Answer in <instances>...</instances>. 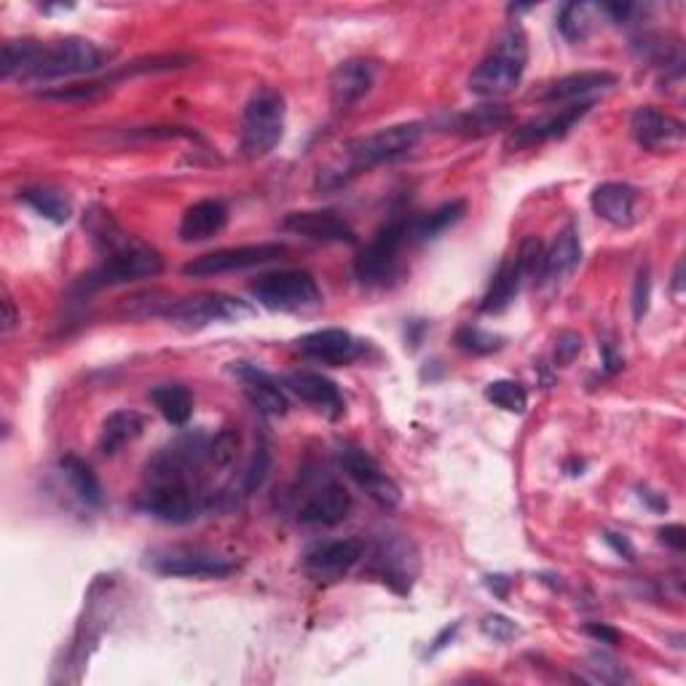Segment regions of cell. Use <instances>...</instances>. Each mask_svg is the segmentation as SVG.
Segmentation results:
<instances>
[{
  "mask_svg": "<svg viewBox=\"0 0 686 686\" xmlns=\"http://www.w3.org/2000/svg\"><path fill=\"white\" fill-rule=\"evenodd\" d=\"M421 135H424V126L419 122H408L387 126V129H378L373 135L354 137L341 148V164L319 172V185L322 188H339V185L357 178L359 172L373 170L378 164H389V161L411 153L419 146Z\"/></svg>",
  "mask_w": 686,
  "mask_h": 686,
  "instance_id": "6da1fadb",
  "label": "cell"
},
{
  "mask_svg": "<svg viewBox=\"0 0 686 686\" xmlns=\"http://www.w3.org/2000/svg\"><path fill=\"white\" fill-rule=\"evenodd\" d=\"M528 65V38L521 25H507L499 33L493 49L485 54L483 62L469 76V92L478 98L493 100L513 92L521 83Z\"/></svg>",
  "mask_w": 686,
  "mask_h": 686,
  "instance_id": "7a4b0ae2",
  "label": "cell"
},
{
  "mask_svg": "<svg viewBox=\"0 0 686 686\" xmlns=\"http://www.w3.org/2000/svg\"><path fill=\"white\" fill-rule=\"evenodd\" d=\"M285 98L274 87H261L247 100L242 113L239 146L247 159H263L282 142L285 135Z\"/></svg>",
  "mask_w": 686,
  "mask_h": 686,
  "instance_id": "3957f363",
  "label": "cell"
},
{
  "mask_svg": "<svg viewBox=\"0 0 686 686\" xmlns=\"http://www.w3.org/2000/svg\"><path fill=\"white\" fill-rule=\"evenodd\" d=\"M161 271H164V258H161L150 244L129 237V242L118 247L111 255H105V263H102L100 268H94L92 274L83 276L78 290L81 293L105 290V287L126 285V282L135 279H150V276H159Z\"/></svg>",
  "mask_w": 686,
  "mask_h": 686,
  "instance_id": "277c9868",
  "label": "cell"
},
{
  "mask_svg": "<svg viewBox=\"0 0 686 686\" xmlns=\"http://www.w3.org/2000/svg\"><path fill=\"white\" fill-rule=\"evenodd\" d=\"M107 62H111V52L102 49L94 41L73 35V38L44 46L38 65L30 73V81H59V78L98 73Z\"/></svg>",
  "mask_w": 686,
  "mask_h": 686,
  "instance_id": "5b68a950",
  "label": "cell"
},
{
  "mask_svg": "<svg viewBox=\"0 0 686 686\" xmlns=\"http://www.w3.org/2000/svg\"><path fill=\"white\" fill-rule=\"evenodd\" d=\"M252 298L271 311H306L322 300L319 285L309 271L287 268L258 276L250 287Z\"/></svg>",
  "mask_w": 686,
  "mask_h": 686,
  "instance_id": "8992f818",
  "label": "cell"
},
{
  "mask_svg": "<svg viewBox=\"0 0 686 686\" xmlns=\"http://www.w3.org/2000/svg\"><path fill=\"white\" fill-rule=\"evenodd\" d=\"M250 315L252 306L247 300L231 298V295L222 293H204L185 300H172L164 317L170 319L174 328L194 333V330H204L215 322H239V319Z\"/></svg>",
  "mask_w": 686,
  "mask_h": 686,
  "instance_id": "52a82bcc",
  "label": "cell"
},
{
  "mask_svg": "<svg viewBox=\"0 0 686 686\" xmlns=\"http://www.w3.org/2000/svg\"><path fill=\"white\" fill-rule=\"evenodd\" d=\"M413 220L397 215L370 239L363 250L357 252V261H354V274L363 285H378V282L387 279L395 271L397 255H400V247L405 242V237L411 233Z\"/></svg>",
  "mask_w": 686,
  "mask_h": 686,
  "instance_id": "ba28073f",
  "label": "cell"
},
{
  "mask_svg": "<svg viewBox=\"0 0 686 686\" xmlns=\"http://www.w3.org/2000/svg\"><path fill=\"white\" fill-rule=\"evenodd\" d=\"M282 255H287V247L276 244V242L226 247V250L207 252V255L194 258L191 263H185L183 274L194 276V279H207V276L231 274V271L266 266V263L279 261Z\"/></svg>",
  "mask_w": 686,
  "mask_h": 686,
  "instance_id": "9c48e42d",
  "label": "cell"
},
{
  "mask_svg": "<svg viewBox=\"0 0 686 686\" xmlns=\"http://www.w3.org/2000/svg\"><path fill=\"white\" fill-rule=\"evenodd\" d=\"M341 467L346 469L348 478L359 485L373 502L381 510H395L400 504V489L381 467L373 459L368 450L357 448V445H343L341 448Z\"/></svg>",
  "mask_w": 686,
  "mask_h": 686,
  "instance_id": "30bf717a",
  "label": "cell"
},
{
  "mask_svg": "<svg viewBox=\"0 0 686 686\" xmlns=\"http://www.w3.org/2000/svg\"><path fill=\"white\" fill-rule=\"evenodd\" d=\"M370 574H376L384 585L397 593H408L416 576V550L402 537H381L370 552Z\"/></svg>",
  "mask_w": 686,
  "mask_h": 686,
  "instance_id": "8fae6325",
  "label": "cell"
},
{
  "mask_svg": "<svg viewBox=\"0 0 686 686\" xmlns=\"http://www.w3.org/2000/svg\"><path fill=\"white\" fill-rule=\"evenodd\" d=\"M630 132H633L638 146L643 150H654V153H660V150H678L686 140L684 122L649 105L636 107L633 116H630Z\"/></svg>",
  "mask_w": 686,
  "mask_h": 686,
  "instance_id": "7c38bea8",
  "label": "cell"
},
{
  "mask_svg": "<svg viewBox=\"0 0 686 686\" xmlns=\"http://www.w3.org/2000/svg\"><path fill=\"white\" fill-rule=\"evenodd\" d=\"M282 228L298 237L311 239V242L322 244H354L357 242V231L352 222L341 218L333 209H304V213H290L282 220Z\"/></svg>",
  "mask_w": 686,
  "mask_h": 686,
  "instance_id": "4fadbf2b",
  "label": "cell"
},
{
  "mask_svg": "<svg viewBox=\"0 0 686 686\" xmlns=\"http://www.w3.org/2000/svg\"><path fill=\"white\" fill-rule=\"evenodd\" d=\"M363 556H365L363 539H335L311 547L304 556V565L315 580L330 582L348 574L354 565L363 561Z\"/></svg>",
  "mask_w": 686,
  "mask_h": 686,
  "instance_id": "5bb4252c",
  "label": "cell"
},
{
  "mask_svg": "<svg viewBox=\"0 0 686 686\" xmlns=\"http://www.w3.org/2000/svg\"><path fill=\"white\" fill-rule=\"evenodd\" d=\"M153 569L164 576H185V580H220L237 571V563L215 552L202 550H174L159 556Z\"/></svg>",
  "mask_w": 686,
  "mask_h": 686,
  "instance_id": "9a60e30c",
  "label": "cell"
},
{
  "mask_svg": "<svg viewBox=\"0 0 686 686\" xmlns=\"http://www.w3.org/2000/svg\"><path fill=\"white\" fill-rule=\"evenodd\" d=\"M295 348H298L304 357L315 359V363L348 365L363 354V341L354 339L348 330L328 328V330H315V333L298 339L295 341Z\"/></svg>",
  "mask_w": 686,
  "mask_h": 686,
  "instance_id": "2e32d148",
  "label": "cell"
},
{
  "mask_svg": "<svg viewBox=\"0 0 686 686\" xmlns=\"http://www.w3.org/2000/svg\"><path fill=\"white\" fill-rule=\"evenodd\" d=\"M593 105H595V100L574 102V105H565L558 113H552V116H545V118H537V122H528V124L517 126V129H513V135H510L507 146L510 148H531V146H539V142H545V140H556V137L569 135V132L576 126V122H580V118L585 116V113Z\"/></svg>",
  "mask_w": 686,
  "mask_h": 686,
  "instance_id": "e0dca14e",
  "label": "cell"
},
{
  "mask_svg": "<svg viewBox=\"0 0 686 686\" xmlns=\"http://www.w3.org/2000/svg\"><path fill=\"white\" fill-rule=\"evenodd\" d=\"M590 207L614 228H630L638 220V191L628 183H601L590 194Z\"/></svg>",
  "mask_w": 686,
  "mask_h": 686,
  "instance_id": "ac0fdd59",
  "label": "cell"
},
{
  "mask_svg": "<svg viewBox=\"0 0 686 686\" xmlns=\"http://www.w3.org/2000/svg\"><path fill=\"white\" fill-rule=\"evenodd\" d=\"M617 83V76L609 70H585V73H571L552 81L539 100L545 105H574V102H587L590 94L606 92Z\"/></svg>",
  "mask_w": 686,
  "mask_h": 686,
  "instance_id": "d6986e66",
  "label": "cell"
},
{
  "mask_svg": "<svg viewBox=\"0 0 686 686\" xmlns=\"http://www.w3.org/2000/svg\"><path fill=\"white\" fill-rule=\"evenodd\" d=\"M376 81V65L368 59H346L330 73V100L335 107L357 105Z\"/></svg>",
  "mask_w": 686,
  "mask_h": 686,
  "instance_id": "ffe728a7",
  "label": "cell"
},
{
  "mask_svg": "<svg viewBox=\"0 0 686 686\" xmlns=\"http://www.w3.org/2000/svg\"><path fill=\"white\" fill-rule=\"evenodd\" d=\"M348 510H352V493L346 491V485L330 480L311 493L306 504H300L298 521L304 526H335L348 515Z\"/></svg>",
  "mask_w": 686,
  "mask_h": 686,
  "instance_id": "44dd1931",
  "label": "cell"
},
{
  "mask_svg": "<svg viewBox=\"0 0 686 686\" xmlns=\"http://www.w3.org/2000/svg\"><path fill=\"white\" fill-rule=\"evenodd\" d=\"M285 387H290L295 395L304 402L315 405L319 413H324L328 419H341L343 411H346V402H343V395L339 392L330 378H324L322 373H290L285 378Z\"/></svg>",
  "mask_w": 686,
  "mask_h": 686,
  "instance_id": "7402d4cb",
  "label": "cell"
},
{
  "mask_svg": "<svg viewBox=\"0 0 686 686\" xmlns=\"http://www.w3.org/2000/svg\"><path fill=\"white\" fill-rule=\"evenodd\" d=\"M228 222V207L220 198H204V202L191 204L180 220L178 237L180 242H207V239L218 237Z\"/></svg>",
  "mask_w": 686,
  "mask_h": 686,
  "instance_id": "603a6c76",
  "label": "cell"
},
{
  "mask_svg": "<svg viewBox=\"0 0 686 686\" xmlns=\"http://www.w3.org/2000/svg\"><path fill=\"white\" fill-rule=\"evenodd\" d=\"M233 373L242 378L244 397L250 400V405L255 408V411H261L263 416H285L290 402H287L282 387L268 376V373L252 368V365H247V363L237 365Z\"/></svg>",
  "mask_w": 686,
  "mask_h": 686,
  "instance_id": "cb8c5ba5",
  "label": "cell"
},
{
  "mask_svg": "<svg viewBox=\"0 0 686 686\" xmlns=\"http://www.w3.org/2000/svg\"><path fill=\"white\" fill-rule=\"evenodd\" d=\"M582 261V239L576 226H565L561 233L556 237V242L550 244V250H545V268H541V279L545 282H563L565 276L574 274V268Z\"/></svg>",
  "mask_w": 686,
  "mask_h": 686,
  "instance_id": "d4e9b609",
  "label": "cell"
},
{
  "mask_svg": "<svg viewBox=\"0 0 686 686\" xmlns=\"http://www.w3.org/2000/svg\"><path fill=\"white\" fill-rule=\"evenodd\" d=\"M513 122V113H510L507 105H499V102H491V105H478L472 111L459 113L450 122V132L461 137H485L493 135V132L504 129Z\"/></svg>",
  "mask_w": 686,
  "mask_h": 686,
  "instance_id": "484cf974",
  "label": "cell"
},
{
  "mask_svg": "<svg viewBox=\"0 0 686 686\" xmlns=\"http://www.w3.org/2000/svg\"><path fill=\"white\" fill-rule=\"evenodd\" d=\"M146 430V419L137 411H116L105 419L100 430L98 448L102 456H113L124 448V445L135 443Z\"/></svg>",
  "mask_w": 686,
  "mask_h": 686,
  "instance_id": "4316f807",
  "label": "cell"
},
{
  "mask_svg": "<svg viewBox=\"0 0 686 686\" xmlns=\"http://www.w3.org/2000/svg\"><path fill=\"white\" fill-rule=\"evenodd\" d=\"M523 279H526V276H523L515 258L504 261L496 274H493L489 293L483 295V304H480V311H483V315H502V311L517 298V293H521Z\"/></svg>",
  "mask_w": 686,
  "mask_h": 686,
  "instance_id": "83f0119b",
  "label": "cell"
},
{
  "mask_svg": "<svg viewBox=\"0 0 686 686\" xmlns=\"http://www.w3.org/2000/svg\"><path fill=\"white\" fill-rule=\"evenodd\" d=\"M59 469H62L68 485L87 507L100 510L102 504H105V491H102L100 478L94 475V469L89 467L87 461L78 459V456H65V459H59Z\"/></svg>",
  "mask_w": 686,
  "mask_h": 686,
  "instance_id": "f1b7e54d",
  "label": "cell"
},
{
  "mask_svg": "<svg viewBox=\"0 0 686 686\" xmlns=\"http://www.w3.org/2000/svg\"><path fill=\"white\" fill-rule=\"evenodd\" d=\"M150 402L172 426H185L194 416V397L180 384H161L150 389Z\"/></svg>",
  "mask_w": 686,
  "mask_h": 686,
  "instance_id": "f546056e",
  "label": "cell"
},
{
  "mask_svg": "<svg viewBox=\"0 0 686 686\" xmlns=\"http://www.w3.org/2000/svg\"><path fill=\"white\" fill-rule=\"evenodd\" d=\"M467 213V204L465 202H448L443 204V207L432 209V213L421 215V218L413 220L411 226V237L416 239V242H432V239H437L441 233L448 231L450 226H456L461 218H465Z\"/></svg>",
  "mask_w": 686,
  "mask_h": 686,
  "instance_id": "4dcf8cb0",
  "label": "cell"
},
{
  "mask_svg": "<svg viewBox=\"0 0 686 686\" xmlns=\"http://www.w3.org/2000/svg\"><path fill=\"white\" fill-rule=\"evenodd\" d=\"M41 52H44V44H38V41H9V44H3V54H0V76L30 78L35 65H38Z\"/></svg>",
  "mask_w": 686,
  "mask_h": 686,
  "instance_id": "1f68e13d",
  "label": "cell"
},
{
  "mask_svg": "<svg viewBox=\"0 0 686 686\" xmlns=\"http://www.w3.org/2000/svg\"><path fill=\"white\" fill-rule=\"evenodd\" d=\"M20 202H25L30 209H35V213L41 215V218L57 222V226L68 222L70 215H73V207H70L68 198L59 194V191H52V188L20 191Z\"/></svg>",
  "mask_w": 686,
  "mask_h": 686,
  "instance_id": "d6a6232c",
  "label": "cell"
},
{
  "mask_svg": "<svg viewBox=\"0 0 686 686\" xmlns=\"http://www.w3.org/2000/svg\"><path fill=\"white\" fill-rule=\"evenodd\" d=\"M485 400L493 402L496 408L507 413H526L528 408V392L523 384L510 381V378H502V381H491L485 387Z\"/></svg>",
  "mask_w": 686,
  "mask_h": 686,
  "instance_id": "836d02e7",
  "label": "cell"
},
{
  "mask_svg": "<svg viewBox=\"0 0 686 686\" xmlns=\"http://www.w3.org/2000/svg\"><path fill=\"white\" fill-rule=\"evenodd\" d=\"M502 341V335H493L478 324H465V328L456 330V346L465 354H472V357H485V354L499 352Z\"/></svg>",
  "mask_w": 686,
  "mask_h": 686,
  "instance_id": "e575fe53",
  "label": "cell"
},
{
  "mask_svg": "<svg viewBox=\"0 0 686 686\" xmlns=\"http://www.w3.org/2000/svg\"><path fill=\"white\" fill-rule=\"evenodd\" d=\"M595 5L590 3H565L561 9V14H558V30H561V35L565 41H571V44H580V41L587 38L590 33V11H593Z\"/></svg>",
  "mask_w": 686,
  "mask_h": 686,
  "instance_id": "d590c367",
  "label": "cell"
},
{
  "mask_svg": "<svg viewBox=\"0 0 686 686\" xmlns=\"http://www.w3.org/2000/svg\"><path fill=\"white\" fill-rule=\"evenodd\" d=\"M515 261L526 279L528 276H539L541 279V268H545V247H541L537 237H528L526 242L521 244V250H517Z\"/></svg>",
  "mask_w": 686,
  "mask_h": 686,
  "instance_id": "8d00e7d4",
  "label": "cell"
},
{
  "mask_svg": "<svg viewBox=\"0 0 686 686\" xmlns=\"http://www.w3.org/2000/svg\"><path fill=\"white\" fill-rule=\"evenodd\" d=\"M268 467H271L268 443H261L255 448V454H252L250 467H247V472H244V491L247 493L261 489L263 480H266V475H268Z\"/></svg>",
  "mask_w": 686,
  "mask_h": 686,
  "instance_id": "74e56055",
  "label": "cell"
},
{
  "mask_svg": "<svg viewBox=\"0 0 686 686\" xmlns=\"http://www.w3.org/2000/svg\"><path fill=\"white\" fill-rule=\"evenodd\" d=\"M480 630H483L491 641H499V643L513 641V638L517 636V625L510 617H504V614H485L483 622H480Z\"/></svg>",
  "mask_w": 686,
  "mask_h": 686,
  "instance_id": "f35d334b",
  "label": "cell"
},
{
  "mask_svg": "<svg viewBox=\"0 0 686 686\" xmlns=\"http://www.w3.org/2000/svg\"><path fill=\"white\" fill-rule=\"evenodd\" d=\"M590 662H593V665H587V667L595 673V678H601V682H609V684L630 682L628 671H625L622 665H617V660L606 658V654H595V658H590Z\"/></svg>",
  "mask_w": 686,
  "mask_h": 686,
  "instance_id": "ab89813d",
  "label": "cell"
},
{
  "mask_svg": "<svg viewBox=\"0 0 686 686\" xmlns=\"http://www.w3.org/2000/svg\"><path fill=\"white\" fill-rule=\"evenodd\" d=\"M649 298H652V274H649V266H643L636 276V287H633V317L636 322H641L643 315L649 311Z\"/></svg>",
  "mask_w": 686,
  "mask_h": 686,
  "instance_id": "60d3db41",
  "label": "cell"
},
{
  "mask_svg": "<svg viewBox=\"0 0 686 686\" xmlns=\"http://www.w3.org/2000/svg\"><path fill=\"white\" fill-rule=\"evenodd\" d=\"M209 459L218 467H228L237 459V437L231 432H220L215 441H209Z\"/></svg>",
  "mask_w": 686,
  "mask_h": 686,
  "instance_id": "b9f144b4",
  "label": "cell"
},
{
  "mask_svg": "<svg viewBox=\"0 0 686 686\" xmlns=\"http://www.w3.org/2000/svg\"><path fill=\"white\" fill-rule=\"evenodd\" d=\"M580 352H582L580 335L571 333V330H565V333L558 335V343H556V363L558 365H571Z\"/></svg>",
  "mask_w": 686,
  "mask_h": 686,
  "instance_id": "7bdbcfd3",
  "label": "cell"
},
{
  "mask_svg": "<svg viewBox=\"0 0 686 686\" xmlns=\"http://www.w3.org/2000/svg\"><path fill=\"white\" fill-rule=\"evenodd\" d=\"M658 537L662 545L673 547V550H686V528L678 526V523H673V526H662L658 531Z\"/></svg>",
  "mask_w": 686,
  "mask_h": 686,
  "instance_id": "ee69618b",
  "label": "cell"
},
{
  "mask_svg": "<svg viewBox=\"0 0 686 686\" xmlns=\"http://www.w3.org/2000/svg\"><path fill=\"white\" fill-rule=\"evenodd\" d=\"M604 541L611 547L614 552H617L619 558H625V561H633V558H636V547L630 545V539L625 537V534L604 531Z\"/></svg>",
  "mask_w": 686,
  "mask_h": 686,
  "instance_id": "f6af8a7d",
  "label": "cell"
},
{
  "mask_svg": "<svg viewBox=\"0 0 686 686\" xmlns=\"http://www.w3.org/2000/svg\"><path fill=\"white\" fill-rule=\"evenodd\" d=\"M585 633L593 636L595 641H601V643H611V647H614V643L622 641V633H619V630L609 628V625H587Z\"/></svg>",
  "mask_w": 686,
  "mask_h": 686,
  "instance_id": "bcb514c9",
  "label": "cell"
},
{
  "mask_svg": "<svg viewBox=\"0 0 686 686\" xmlns=\"http://www.w3.org/2000/svg\"><path fill=\"white\" fill-rule=\"evenodd\" d=\"M601 11H604V14H609L614 22H625L630 14H633L636 5H630V3H604V5H601Z\"/></svg>",
  "mask_w": 686,
  "mask_h": 686,
  "instance_id": "7dc6e473",
  "label": "cell"
},
{
  "mask_svg": "<svg viewBox=\"0 0 686 686\" xmlns=\"http://www.w3.org/2000/svg\"><path fill=\"white\" fill-rule=\"evenodd\" d=\"M459 633V622H454V625H448V628L445 630H441V636L435 638V641H432V649H430V654H437L441 652V649H445L448 647L450 641H454V636Z\"/></svg>",
  "mask_w": 686,
  "mask_h": 686,
  "instance_id": "c3c4849f",
  "label": "cell"
},
{
  "mask_svg": "<svg viewBox=\"0 0 686 686\" xmlns=\"http://www.w3.org/2000/svg\"><path fill=\"white\" fill-rule=\"evenodd\" d=\"M601 348H604V365H606V373H617L622 370V357H617V352H614V346L609 341L601 343Z\"/></svg>",
  "mask_w": 686,
  "mask_h": 686,
  "instance_id": "681fc988",
  "label": "cell"
},
{
  "mask_svg": "<svg viewBox=\"0 0 686 686\" xmlns=\"http://www.w3.org/2000/svg\"><path fill=\"white\" fill-rule=\"evenodd\" d=\"M638 496H641V502H647L649 507L658 510V513H665V510H667V499L662 496V493H658V491L641 489V493H638Z\"/></svg>",
  "mask_w": 686,
  "mask_h": 686,
  "instance_id": "f907efd6",
  "label": "cell"
},
{
  "mask_svg": "<svg viewBox=\"0 0 686 686\" xmlns=\"http://www.w3.org/2000/svg\"><path fill=\"white\" fill-rule=\"evenodd\" d=\"M16 324V311H14V300L9 295H3V330L9 333L11 328Z\"/></svg>",
  "mask_w": 686,
  "mask_h": 686,
  "instance_id": "816d5d0a",
  "label": "cell"
},
{
  "mask_svg": "<svg viewBox=\"0 0 686 686\" xmlns=\"http://www.w3.org/2000/svg\"><path fill=\"white\" fill-rule=\"evenodd\" d=\"M489 587L499 595V598H504V595H507L510 580H507V576H489Z\"/></svg>",
  "mask_w": 686,
  "mask_h": 686,
  "instance_id": "f5cc1de1",
  "label": "cell"
},
{
  "mask_svg": "<svg viewBox=\"0 0 686 686\" xmlns=\"http://www.w3.org/2000/svg\"><path fill=\"white\" fill-rule=\"evenodd\" d=\"M682 274H684V263H678L676 276H673V279H676V282H673V290H676V293L684 290V276Z\"/></svg>",
  "mask_w": 686,
  "mask_h": 686,
  "instance_id": "db71d44e",
  "label": "cell"
}]
</instances>
